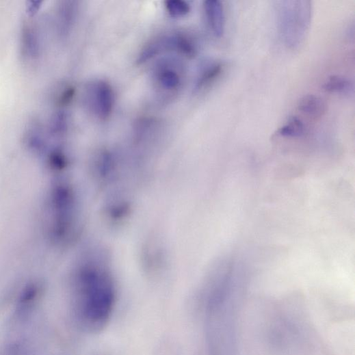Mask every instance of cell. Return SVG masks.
Returning <instances> with one entry per match:
<instances>
[{
	"instance_id": "obj_6",
	"label": "cell",
	"mask_w": 355,
	"mask_h": 355,
	"mask_svg": "<svg viewBox=\"0 0 355 355\" xmlns=\"http://www.w3.org/2000/svg\"><path fill=\"white\" fill-rule=\"evenodd\" d=\"M224 66L220 62H213L205 65L198 73L194 82V90L196 92L207 88L220 77Z\"/></svg>"
},
{
	"instance_id": "obj_10",
	"label": "cell",
	"mask_w": 355,
	"mask_h": 355,
	"mask_svg": "<svg viewBox=\"0 0 355 355\" xmlns=\"http://www.w3.org/2000/svg\"><path fill=\"white\" fill-rule=\"evenodd\" d=\"M166 8L169 14L173 18H181L187 16L191 10L189 5L183 0H168Z\"/></svg>"
},
{
	"instance_id": "obj_3",
	"label": "cell",
	"mask_w": 355,
	"mask_h": 355,
	"mask_svg": "<svg viewBox=\"0 0 355 355\" xmlns=\"http://www.w3.org/2000/svg\"><path fill=\"white\" fill-rule=\"evenodd\" d=\"M185 67L177 58L168 57L159 60L151 73L152 82L159 94L168 98L181 88L184 81Z\"/></svg>"
},
{
	"instance_id": "obj_8",
	"label": "cell",
	"mask_w": 355,
	"mask_h": 355,
	"mask_svg": "<svg viewBox=\"0 0 355 355\" xmlns=\"http://www.w3.org/2000/svg\"><path fill=\"white\" fill-rule=\"evenodd\" d=\"M323 88L328 92L348 94L353 92L354 86L352 82L346 77L332 75L326 81Z\"/></svg>"
},
{
	"instance_id": "obj_7",
	"label": "cell",
	"mask_w": 355,
	"mask_h": 355,
	"mask_svg": "<svg viewBox=\"0 0 355 355\" xmlns=\"http://www.w3.org/2000/svg\"><path fill=\"white\" fill-rule=\"evenodd\" d=\"M297 107L301 113L315 118L324 116L327 110L325 101L315 94L302 96L298 101Z\"/></svg>"
},
{
	"instance_id": "obj_2",
	"label": "cell",
	"mask_w": 355,
	"mask_h": 355,
	"mask_svg": "<svg viewBox=\"0 0 355 355\" xmlns=\"http://www.w3.org/2000/svg\"><path fill=\"white\" fill-rule=\"evenodd\" d=\"M197 51L196 44L192 37L182 32L170 33L150 40L141 50L137 62L138 64H144L170 52L193 58L196 55Z\"/></svg>"
},
{
	"instance_id": "obj_5",
	"label": "cell",
	"mask_w": 355,
	"mask_h": 355,
	"mask_svg": "<svg viewBox=\"0 0 355 355\" xmlns=\"http://www.w3.org/2000/svg\"><path fill=\"white\" fill-rule=\"evenodd\" d=\"M204 9L213 34L217 38L222 37L225 29V14L222 3L219 0H207Z\"/></svg>"
},
{
	"instance_id": "obj_1",
	"label": "cell",
	"mask_w": 355,
	"mask_h": 355,
	"mask_svg": "<svg viewBox=\"0 0 355 355\" xmlns=\"http://www.w3.org/2000/svg\"><path fill=\"white\" fill-rule=\"evenodd\" d=\"M92 257L79 269L75 282L74 311L78 323L90 332H99L110 321L116 291L105 262Z\"/></svg>"
},
{
	"instance_id": "obj_9",
	"label": "cell",
	"mask_w": 355,
	"mask_h": 355,
	"mask_svg": "<svg viewBox=\"0 0 355 355\" xmlns=\"http://www.w3.org/2000/svg\"><path fill=\"white\" fill-rule=\"evenodd\" d=\"M306 126L301 120L292 116L278 130L276 134L284 137H301L306 134Z\"/></svg>"
},
{
	"instance_id": "obj_4",
	"label": "cell",
	"mask_w": 355,
	"mask_h": 355,
	"mask_svg": "<svg viewBox=\"0 0 355 355\" xmlns=\"http://www.w3.org/2000/svg\"><path fill=\"white\" fill-rule=\"evenodd\" d=\"M86 94L88 105L93 114L101 120H108L115 104L112 86L105 81H96L88 86Z\"/></svg>"
}]
</instances>
